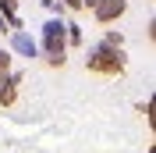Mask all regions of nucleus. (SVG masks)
<instances>
[{"instance_id":"nucleus-1","label":"nucleus","mask_w":156,"mask_h":153,"mask_svg":"<svg viewBox=\"0 0 156 153\" xmlns=\"http://www.w3.org/2000/svg\"><path fill=\"white\" fill-rule=\"evenodd\" d=\"M89 68H92V71H103V75H121L124 61H121V54H114V50H96V54L89 57Z\"/></svg>"},{"instance_id":"nucleus-2","label":"nucleus","mask_w":156,"mask_h":153,"mask_svg":"<svg viewBox=\"0 0 156 153\" xmlns=\"http://www.w3.org/2000/svg\"><path fill=\"white\" fill-rule=\"evenodd\" d=\"M121 11H124V0H96V14H99V21H114Z\"/></svg>"},{"instance_id":"nucleus-3","label":"nucleus","mask_w":156,"mask_h":153,"mask_svg":"<svg viewBox=\"0 0 156 153\" xmlns=\"http://www.w3.org/2000/svg\"><path fill=\"white\" fill-rule=\"evenodd\" d=\"M14 43H18V50H25V54H32V50H36V47H32V39H29V36H18Z\"/></svg>"},{"instance_id":"nucleus-4","label":"nucleus","mask_w":156,"mask_h":153,"mask_svg":"<svg viewBox=\"0 0 156 153\" xmlns=\"http://www.w3.org/2000/svg\"><path fill=\"white\" fill-rule=\"evenodd\" d=\"M82 4H92V7H96V0H82Z\"/></svg>"}]
</instances>
